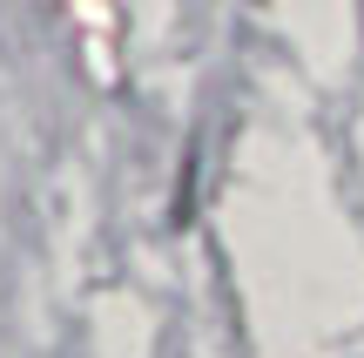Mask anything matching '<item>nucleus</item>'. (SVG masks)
<instances>
[]
</instances>
